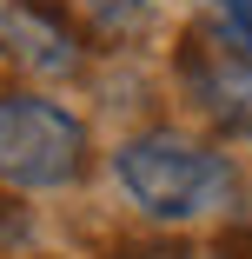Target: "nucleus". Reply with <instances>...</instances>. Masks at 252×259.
<instances>
[{"instance_id":"nucleus-3","label":"nucleus","mask_w":252,"mask_h":259,"mask_svg":"<svg viewBox=\"0 0 252 259\" xmlns=\"http://www.w3.org/2000/svg\"><path fill=\"white\" fill-rule=\"evenodd\" d=\"M0 54L7 60H20L27 73H73L80 67V40L46 14V7H33V0H14V7H0Z\"/></svg>"},{"instance_id":"nucleus-1","label":"nucleus","mask_w":252,"mask_h":259,"mask_svg":"<svg viewBox=\"0 0 252 259\" xmlns=\"http://www.w3.org/2000/svg\"><path fill=\"white\" fill-rule=\"evenodd\" d=\"M113 173L126 186V199L139 206L146 220H166V226H186L199 213H219L232 199V166L226 153L199 146L186 133H139L113 153Z\"/></svg>"},{"instance_id":"nucleus-4","label":"nucleus","mask_w":252,"mask_h":259,"mask_svg":"<svg viewBox=\"0 0 252 259\" xmlns=\"http://www.w3.org/2000/svg\"><path fill=\"white\" fill-rule=\"evenodd\" d=\"M213 27H219V47L252 73V0H213Z\"/></svg>"},{"instance_id":"nucleus-5","label":"nucleus","mask_w":252,"mask_h":259,"mask_svg":"<svg viewBox=\"0 0 252 259\" xmlns=\"http://www.w3.org/2000/svg\"><path fill=\"white\" fill-rule=\"evenodd\" d=\"M146 7H153V0H93L99 27H139V20H146Z\"/></svg>"},{"instance_id":"nucleus-2","label":"nucleus","mask_w":252,"mask_h":259,"mask_svg":"<svg viewBox=\"0 0 252 259\" xmlns=\"http://www.w3.org/2000/svg\"><path fill=\"white\" fill-rule=\"evenodd\" d=\"M86 173V126L40 93H0V180L27 193H60Z\"/></svg>"}]
</instances>
